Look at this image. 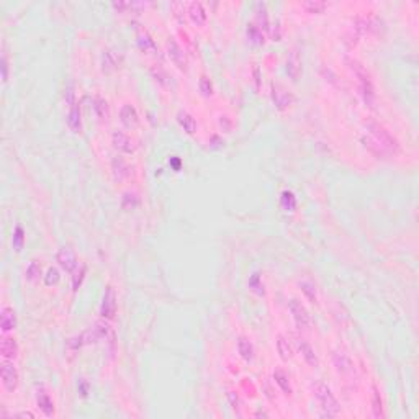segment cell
<instances>
[{
	"mask_svg": "<svg viewBox=\"0 0 419 419\" xmlns=\"http://www.w3.org/2000/svg\"><path fill=\"white\" fill-rule=\"evenodd\" d=\"M365 128H367V131L370 133L372 139L375 141L380 148H383L386 152H393V154H396V152L400 151V143L396 141L395 136H392V133L386 131V129L380 123H377V121H373V120L367 121V123H365Z\"/></svg>",
	"mask_w": 419,
	"mask_h": 419,
	"instance_id": "2",
	"label": "cell"
},
{
	"mask_svg": "<svg viewBox=\"0 0 419 419\" xmlns=\"http://www.w3.org/2000/svg\"><path fill=\"white\" fill-rule=\"evenodd\" d=\"M287 72L292 75V79H293V80H295L296 77H298L300 66H298V59H296V56H293V58L287 63Z\"/></svg>",
	"mask_w": 419,
	"mask_h": 419,
	"instance_id": "38",
	"label": "cell"
},
{
	"mask_svg": "<svg viewBox=\"0 0 419 419\" xmlns=\"http://www.w3.org/2000/svg\"><path fill=\"white\" fill-rule=\"evenodd\" d=\"M315 398L319 403V408H321V416L332 417L339 414L341 406L336 400V396L332 395L331 388L326 383H318L315 386Z\"/></svg>",
	"mask_w": 419,
	"mask_h": 419,
	"instance_id": "3",
	"label": "cell"
},
{
	"mask_svg": "<svg viewBox=\"0 0 419 419\" xmlns=\"http://www.w3.org/2000/svg\"><path fill=\"white\" fill-rule=\"evenodd\" d=\"M15 417H30V419H35V414L32 411H21V413H17Z\"/></svg>",
	"mask_w": 419,
	"mask_h": 419,
	"instance_id": "44",
	"label": "cell"
},
{
	"mask_svg": "<svg viewBox=\"0 0 419 419\" xmlns=\"http://www.w3.org/2000/svg\"><path fill=\"white\" fill-rule=\"evenodd\" d=\"M256 18H257V26L261 30L269 28V15H267V7H265V4L262 2L256 4Z\"/></svg>",
	"mask_w": 419,
	"mask_h": 419,
	"instance_id": "25",
	"label": "cell"
},
{
	"mask_svg": "<svg viewBox=\"0 0 419 419\" xmlns=\"http://www.w3.org/2000/svg\"><path fill=\"white\" fill-rule=\"evenodd\" d=\"M36 405L43 411L44 416H54V401L51 400V396L46 392H40L36 396Z\"/></svg>",
	"mask_w": 419,
	"mask_h": 419,
	"instance_id": "20",
	"label": "cell"
},
{
	"mask_svg": "<svg viewBox=\"0 0 419 419\" xmlns=\"http://www.w3.org/2000/svg\"><path fill=\"white\" fill-rule=\"evenodd\" d=\"M40 275H41V264L38 261H32L26 267V278L30 282H35L40 278Z\"/></svg>",
	"mask_w": 419,
	"mask_h": 419,
	"instance_id": "34",
	"label": "cell"
},
{
	"mask_svg": "<svg viewBox=\"0 0 419 419\" xmlns=\"http://www.w3.org/2000/svg\"><path fill=\"white\" fill-rule=\"evenodd\" d=\"M110 334V326L106 323H97L94 327H89V329L83 331L80 336L75 339L74 346L75 347H82V346H90V344H97L98 341L106 339Z\"/></svg>",
	"mask_w": 419,
	"mask_h": 419,
	"instance_id": "4",
	"label": "cell"
},
{
	"mask_svg": "<svg viewBox=\"0 0 419 419\" xmlns=\"http://www.w3.org/2000/svg\"><path fill=\"white\" fill-rule=\"evenodd\" d=\"M56 259H58V264L61 265V269L66 270V272H74L75 269H77V265H79L77 259H75L74 250L69 249V247L59 249Z\"/></svg>",
	"mask_w": 419,
	"mask_h": 419,
	"instance_id": "11",
	"label": "cell"
},
{
	"mask_svg": "<svg viewBox=\"0 0 419 419\" xmlns=\"http://www.w3.org/2000/svg\"><path fill=\"white\" fill-rule=\"evenodd\" d=\"M277 350H278L280 359L285 360V362H288L293 357V350H292L290 344H288V341L284 336L277 338Z\"/></svg>",
	"mask_w": 419,
	"mask_h": 419,
	"instance_id": "26",
	"label": "cell"
},
{
	"mask_svg": "<svg viewBox=\"0 0 419 419\" xmlns=\"http://www.w3.org/2000/svg\"><path fill=\"white\" fill-rule=\"evenodd\" d=\"M0 326H2L4 332H9L17 327V315L15 311L9 306H4L0 311Z\"/></svg>",
	"mask_w": 419,
	"mask_h": 419,
	"instance_id": "16",
	"label": "cell"
},
{
	"mask_svg": "<svg viewBox=\"0 0 419 419\" xmlns=\"http://www.w3.org/2000/svg\"><path fill=\"white\" fill-rule=\"evenodd\" d=\"M332 362L341 373H352L354 372V362L350 360V357L344 352H334Z\"/></svg>",
	"mask_w": 419,
	"mask_h": 419,
	"instance_id": "19",
	"label": "cell"
},
{
	"mask_svg": "<svg viewBox=\"0 0 419 419\" xmlns=\"http://www.w3.org/2000/svg\"><path fill=\"white\" fill-rule=\"evenodd\" d=\"M280 203H282V208H284L285 211H290L292 213L296 208V198H295V195L290 192V190H284V192H282Z\"/></svg>",
	"mask_w": 419,
	"mask_h": 419,
	"instance_id": "29",
	"label": "cell"
},
{
	"mask_svg": "<svg viewBox=\"0 0 419 419\" xmlns=\"http://www.w3.org/2000/svg\"><path fill=\"white\" fill-rule=\"evenodd\" d=\"M100 315L105 319H111L117 315V295L111 287H106V290L103 293L102 304H100Z\"/></svg>",
	"mask_w": 419,
	"mask_h": 419,
	"instance_id": "8",
	"label": "cell"
},
{
	"mask_svg": "<svg viewBox=\"0 0 419 419\" xmlns=\"http://www.w3.org/2000/svg\"><path fill=\"white\" fill-rule=\"evenodd\" d=\"M111 144L117 151L125 152V154H133L134 152V146H133L131 138H129L126 133L118 131V129L111 133Z\"/></svg>",
	"mask_w": 419,
	"mask_h": 419,
	"instance_id": "10",
	"label": "cell"
},
{
	"mask_svg": "<svg viewBox=\"0 0 419 419\" xmlns=\"http://www.w3.org/2000/svg\"><path fill=\"white\" fill-rule=\"evenodd\" d=\"M228 396H230V400H231V405H234V406H233L234 411L238 413V416H241V413H239V398H238V396H234L233 392H231L230 395H228Z\"/></svg>",
	"mask_w": 419,
	"mask_h": 419,
	"instance_id": "43",
	"label": "cell"
},
{
	"mask_svg": "<svg viewBox=\"0 0 419 419\" xmlns=\"http://www.w3.org/2000/svg\"><path fill=\"white\" fill-rule=\"evenodd\" d=\"M198 87H200V92L205 97H210L213 94V83L207 75H203V77L200 79V82H198Z\"/></svg>",
	"mask_w": 419,
	"mask_h": 419,
	"instance_id": "36",
	"label": "cell"
},
{
	"mask_svg": "<svg viewBox=\"0 0 419 419\" xmlns=\"http://www.w3.org/2000/svg\"><path fill=\"white\" fill-rule=\"evenodd\" d=\"M238 352H239V355L246 362H253L254 360V346L250 344V341L247 338H244V336H241L238 339Z\"/></svg>",
	"mask_w": 419,
	"mask_h": 419,
	"instance_id": "22",
	"label": "cell"
},
{
	"mask_svg": "<svg viewBox=\"0 0 419 419\" xmlns=\"http://www.w3.org/2000/svg\"><path fill=\"white\" fill-rule=\"evenodd\" d=\"M23 242H25V236H23V230L18 226V228H15V233H13V238H12V244L13 247L20 250L21 247H23Z\"/></svg>",
	"mask_w": 419,
	"mask_h": 419,
	"instance_id": "35",
	"label": "cell"
},
{
	"mask_svg": "<svg viewBox=\"0 0 419 419\" xmlns=\"http://www.w3.org/2000/svg\"><path fill=\"white\" fill-rule=\"evenodd\" d=\"M249 287H250V290L256 292L257 295H264L265 290H264V284H262V278H261V273L256 272L250 275L249 278Z\"/></svg>",
	"mask_w": 419,
	"mask_h": 419,
	"instance_id": "33",
	"label": "cell"
},
{
	"mask_svg": "<svg viewBox=\"0 0 419 419\" xmlns=\"http://www.w3.org/2000/svg\"><path fill=\"white\" fill-rule=\"evenodd\" d=\"M129 171L131 169H129L128 162L121 156H115L111 159V175L113 180L118 182V184L129 177Z\"/></svg>",
	"mask_w": 419,
	"mask_h": 419,
	"instance_id": "13",
	"label": "cell"
},
{
	"mask_svg": "<svg viewBox=\"0 0 419 419\" xmlns=\"http://www.w3.org/2000/svg\"><path fill=\"white\" fill-rule=\"evenodd\" d=\"M372 409H373V416L375 417H383V403H382V396H380V392L377 386L372 388Z\"/></svg>",
	"mask_w": 419,
	"mask_h": 419,
	"instance_id": "28",
	"label": "cell"
},
{
	"mask_svg": "<svg viewBox=\"0 0 419 419\" xmlns=\"http://www.w3.org/2000/svg\"><path fill=\"white\" fill-rule=\"evenodd\" d=\"M2 80H9V61H7L5 54H2Z\"/></svg>",
	"mask_w": 419,
	"mask_h": 419,
	"instance_id": "42",
	"label": "cell"
},
{
	"mask_svg": "<svg viewBox=\"0 0 419 419\" xmlns=\"http://www.w3.org/2000/svg\"><path fill=\"white\" fill-rule=\"evenodd\" d=\"M177 121H179L180 128L184 129L187 134H193L197 131V121H195V118L190 115L188 111L180 110L177 113Z\"/></svg>",
	"mask_w": 419,
	"mask_h": 419,
	"instance_id": "21",
	"label": "cell"
},
{
	"mask_svg": "<svg viewBox=\"0 0 419 419\" xmlns=\"http://www.w3.org/2000/svg\"><path fill=\"white\" fill-rule=\"evenodd\" d=\"M67 126H69V129L75 134L82 133V118H80V110L77 103L71 105L69 115H67Z\"/></svg>",
	"mask_w": 419,
	"mask_h": 419,
	"instance_id": "18",
	"label": "cell"
},
{
	"mask_svg": "<svg viewBox=\"0 0 419 419\" xmlns=\"http://www.w3.org/2000/svg\"><path fill=\"white\" fill-rule=\"evenodd\" d=\"M246 33H247L249 41L253 44H257V46L259 44H264V32L256 23H247Z\"/></svg>",
	"mask_w": 419,
	"mask_h": 419,
	"instance_id": "27",
	"label": "cell"
},
{
	"mask_svg": "<svg viewBox=\"0 0 419 419\" xmlns=\"http://www.w3.org/2000/svg\"><path fill=\"white\" fill-rule=\"evenodd\" d=\"M94 108L97 110V115L100 117V118L108 117V105H106V102L103 100V98H95Z\"/></svg>",
	"mask_w": 419,
	"mask_h": 419,
	"instance_id": "37",
	"label": "cell"
},
{
	"mask_svg": "<svg viewBox=\"0 0 419 419\" xmlns=\"http://www.w3.org/2000/svg\"><path fill=\"white\" fill-rule=\"evenodd\" d=\"M138 46L144 52H156V49H157L156 41L152 40V36L146 32V30H141L138 33Z\"/></svg>",
	"mask_w": 419,
	"mask_h": 419,
	"instance_id": "23",
	"label": "cell"
},
{
	"mask_svg": "<svg viewBox=\"0 0 419 419\" xmlns=\"http://www.w3.org/2000/svg\"><path fill=\"white\" fill-rule=\"evenodd\" d=\"M298 349H300V354L303 357V360L306 362L311 369H318L319 367V359L315 352V349L310 346L308 341L304 339H298Z\"/></svg>",
	"mask_w": 419,
	"mask_h": 419,
	"instance_id": "14",
	"label": "cell"
},
{
	"mask_svg": "<svg viewBox=\"0 0 419 419\" xmlns=\"http://www.w3.org/2000/svg\"><path fill=\"white\" fill-rule=\"evenodd\" d=\"M300 288L303 295L306 296L310 303H318V293H316V287L311 284V282H301Z\"/></svg>",
	"mask_w": 419,
	"mask_h": 419,
	"instance_id": "30",
	"label": "cell"
},
{
	"mask_svg": "<svg viewBox=\"0 0 419 419\" xmlns=\"http://www.w3.org/2000/svg\"><path fill=\"white\" fill-rule=\"evenodd\" d=\"M59 280H61L59 270L54 269V267H51L46 273V277H44V284H46L48 287H51V285H56Z\"/></svg>",
	"mask_w": 419,
	"mask_h": 419,
	"instance_id": "39",
	"label": "cell"
},
{
	"mask_svg": "<svg viewBox=\"0 0 419 419\" xmlns=\"http://www.w3.org/2000/svg\"><path fill=\"white\" fill-rule=\"evenodd\" d=\"M120 121L126 129H134L136 126L139 125V115H138V111H136V108L133 105L125 103L123 106H121L120 108Z\"/></svg>",
	"mask_w": 419,
	"mask_h": 419,
	"instance_id": "9",
	"label": "cell"
},
{
	"mask_svg": "<svg viewBox=\"0 0 419 419\" xmlns=\"http://www.w3.org/2000/svg\"><path fill=\"white\" fill-rule=\"evenodd\" d=\"M273 380H275V383L278 385V388L285 395H292V385H290V378H288L287 373L282 370V369H277L273 372Z\"/></svg>",
	"mask_w": 419,
	"mask_h": 419,
	"instance_id": "24",
	"label": "cell"
},
{
	"mask_svg": "<svg viewBox=\"0 0 419 419\" xmlns=\"http://www.w3.org/2000/svg\"><path fill=\"white\" fill-rule=\"evenodd\" d=\"M167 54H169L171 61L179 67L180 71H187V58L185 52L182 51V48L179 46L174 40H169L167 43Z\"/></svg>",
	"mask_w": 419,
	"mask_h": 419,
	"instance_id": "12",
	"label": "cell"
},
{
	"mask_svg": "<svg viewBox=\"0 0 419 419\" xmlns=\"http://www.w3.org/2000/svg\"><path fill=\"white\" fill-rule=\"evenodd\" d=\"M362 143H364V146L367 148L372 152V154H375L377 157H383L385 154H388V152L383 148H380L378 144L373 141L372 138H362Z\"/></svg>",
	"mask_w": 419,
	"mask_h": 419,
	"instance_id": "32",
	"label": "cell"
},
{
	"mask_svg": "<svg viewBox=\"0 0 419 419\" xmlns=\"http://www.w3.org/2000/svg\"><path fill=\"white\" fill-rule=\"evenodd\" d=\"M83 275H86V265H80V270L75 272V275H74V278H72V287H74V292H77V290H79V287L82 285Z\"/></svg>",
	"mask_w": 419,
	"mask_h": 419,
	"instance_id": "40",
	"label": "cell"
},
{
	"mask_svg": "<svg viewBox=\"0 0 419 419\" xmlns=\"http://www.w3.org/2000/svg\"><path fill=\"white\" fill-rule=\"evenodd\" d=\"M347 64L349 67L352 69V72L357 75V79H359V83H360V92H362V97H364V102L367 106L373 108V105H375V87H373V82L370 79V75L367 72V69L359 63L357 59H347Z\"/></svg>",
	"mask_w": 419,
	"mask_h": 419,
	"instance_id": "1",
	"label": "cell"
},
{
	"mask_svg": "<svg viewBox=\"0 0 419 419\" xmlns=\"http://www.w3.org/2000/svg\"><path fill=\"white\" fill-rule=\"evenodd\" d=\"M0 352H2V357L7 360H13L18 357V344L13 338H2V342H0Z\"/></svg>",
	"mask_w": 419,
	"mask_h": 419,
	"instance_id": "15",
	"label": "cell"
},
{
	"mask_svg": "<svg viewBox=\"0 0 419 419\" xmlns=\"http://www.w3.org/2000/svg\"><path fill=\"white\" fill-rule=\"evenodd\" d=\"M272 100L275 103V106L278 110H285L292 105L293 102V95L288 92V90L282 86V83H272Z\"/></svg>",
	"mask_w": 419,
	"mask_h": 419,
	"instance_id": "7",
	"label": "cell"
},
{
	"mask_svg": "<svg viewBox=\"0 0 419 419\" xmlns=\"http://www.w3.org/2000/svg\"><path fill=\"white\" fill-rule=\"evenodd\" d=\"M0 377H2V385L9 393H13L18 388L20 383V375L17 367L9 362L7 359H4L2 365H0Z\"/></svg>",
	"mask_w": 419,
	"mask_h": 419,
	"instance_id": "6",
	"label": "cell"
},
{
	"mask_svg": "<svg viewBox=\"0 0 419 419\" xmlns=\"http://www.w3.org/2000/svg\"><path fill=\"white\" fill-rule=\"evenodd\" d=\"M188 17L195 25H198V26L205 25V21H207V10H205L203 4H200V2L190 4L188 5Z\"/></svg>",
	"mask_w": 419,
	"mask_h": 419,
	"instance_id": "17",
	"label": "cell"
},
{
	"mask_svg": "<svg viewBox=\"0 0 419 419\" xmlns=\"http://www.w3.org/2000/svg\"><path fill=\"white\" fill-rule=\"evenodd\" d=\"M303 9H306L310 13H323L327 9V4L321 0H308L303 4Z\"/></svg>",
	"mask_w": 419,
	"mask_h": 419,
	"instance_id": "31",
	"label": "cell"
},
{
	"mask_svg": "<svg viewBox=\"0 0 419 419\" xmlns=\"http://www.w3.org/2000/svg\"><path fill=\"white\" fill-rule=\"evenodd\" d=\"M288 310H290V313H292V318H293V321L296 324V327L298 329H310L311 327V316L308 313V310L306 306L298 301L296 298H292L290 301H288Z\"/></svg>",
	"mask_w": 419,
	"mask_h": 419,
	"instance_id": "5",
	"label": "cell"
},
{
	"mask_svg": "<svg viewBox=\"0 0 419 419\" xmlns=\"http://www.w3.org/2000/svg\"><path fill=\"white\" fill-rule=\"evenodd\" d=\"M218 125H219V128H221L225 133H230L231 129H233V121H231L230 118H228L226 115H221V117H219Z\"/></svg>",
	"mask_w": 419,
	"mask_h": 419,
	"instance_id": "41",
	"label": "cell"
}]
</instances>
